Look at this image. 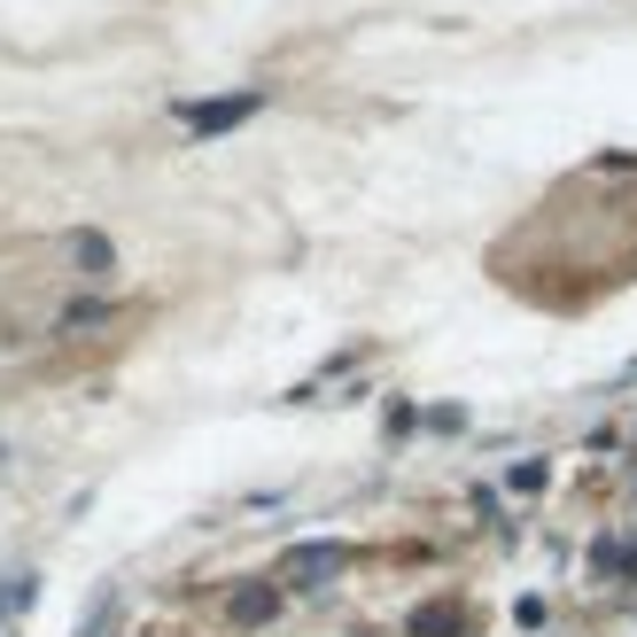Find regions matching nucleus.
I'll use <instances>...</instances> for the list:
<instances>
[{
    "label": "nucleus",
    "mask_w": 637,
    "mask_h": 637,
    "mask_svg": "<svg viewBox=\"0 0 637 637\" xmlns=\"http://www.w3.org/2000/svg\"><path fill=\"white\" fill-rule=\"evenodd\" d=\"M102 319H110V304H70V311H62V334H78V327H102Z\"/></svg>",
    "instance_id": "nucleus-4"
},
{
    "label": "nucleus",
    "mask_w": 637,
    "mask_h": 637,
    "mask_svg": "<svg viewBox=\"0 0 637 637\" xmlns=\"http://www.w3.org/2000/svg\"><path fill=\"white\" fill-rule=\"evenodd\" d=\"M264 110V94H226V102H187L179 117H187V133L195 140H211V133H234V125H249Z\"/></svg>",
    "instance_id": "nucleus-1"
},
{
    "label": "nucleus",
    "mask_w": 637,
    "mask_h": 637,
    "mask_svg": "<svg viewBox=\"0 0 637 637\" xmlns=\"http://www.w3.org/2000/svg\"><path fill=\"white\" fill-rule=\"evenodd\" d=\"M70 249H78V264H86V272H110V241H102V234H78Z\"/></svg>",
    "instance_id": "nucleus-3"
},
{
    "label": "nucleus",
    "mask_w": 637,
    "mask_h": 637,
    "mask_svg": "<svg viewBox=\"0 0 637 637\" xmlns=\"http://www.w3.org/2000/svg\"><path fill=\"white\" fill-rule=\"evenodd\" d=\"M327 568H342L334 544H304V553H288V576H327Z\"/></svg>",
    "instance_id": "nucleus-2"
}]
</instances>
